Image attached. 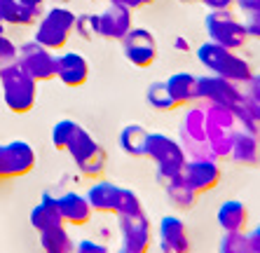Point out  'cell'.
<instances>
[{
  "label": "cell",
  "instance_id": "cell-1",
  "mask_svg": "<svg viewBox=\"0 0 260 253\" xmlns=\"http://www.w3.org/2000/svg\"><path fill=\"white\" fill-rule=\"evenodd\" d=\"M197 61L213 75H220L225 80H232L237 84H246L248 80L253 78V68L239 54V49H230L223 45L206 40L197 47Z\"/></svg>",
  "mask_w": 260,
  "mask_h": 253
},
{
  "label": "cell",
  "instance_id": "cell-2",
  "mask_svg": "<svg viewBox=\"0 0 260 253\" xmlns=\"http://www.w3.org/2000/svg\"><path fill=\"white\" fill-rule=\"evenodd\" d=\"M145 157L152 160V164L157 169L159 183L181 176L183 167L188 162V152L181 145V141L169 136V134H159V132H150L148 145H145Z\"/></svg>",
  "mask_w": 260,
  "mask_h": 253
},
{
  "label": "cell",
  "instance_id": "cell-3",
  "mask_svg": "<svg viewBox=\"0 0 260 253\" xmlns=\"http://www.w3.org/2000/svg\"><path fill=\"white\" fill-rule=\"evenodd\" d=\"M0 89H3V101L12 113L24 115L28 110H33V106H36L38 82L19 66L17 61L0 68Z\"/></svg>",
  "mask_w": 260,
  "mask_h": 253
},
{
  "label": "cell",
  "instance_id": "cell-4",
  "mask_svg": "<svg viewBox=\"0 0 260 253\" xmlns=\"http://www.w3.org/2000/svg\"><path fill=\"white\" fill-rule=\"evenodd\" d=\"M73 28H75V12H71L63 5H54L52 10H47L40 17L33 40L40 42L43 47L56 52V49L68 45V38H71Z\"/></svg>",
  "mask_w": 260,
  "mask_h": 253
},
{
  "label": "cell",
  "instance_id": "cell-5",
  "mask_svg": "<svg viewBox=\"0 0 260 253\" xmlns=\"http://www.w3.org/2000/svg\"><path fill=\"white\" fill-rule=\"evenodd\" d=\"M204 30L206 38L216 45L230 49H242L248 42L246 24L232 14V10H216L204 17Z\"/></svg>",
  "mask_w": 260,
  "mask_h": 253
},
{
  "label": "cell",
  "instance_id": "cell-6",
  "mask_svg": "<svg viewBox=\"0 0 260 253\" xmlns=\"http://www.w3.org/2000/svg\"><path fill=\"white\" fill-rule=\"evenodd\" d=\"M178 141L185 148L188 157H211L206 145V115L204 103L185 106V113L178 124Z\"/></svg>",
  "mask_w": 260,
  "mask_h": 253
},
{
  "label": "cell",
  "instance_id": "cell-7",
  "mask_svg": "<svg viewBox=\"0 0 260 253\" xmlns=\"http://www.w3.org/2000/svg\"><path fill=\"white\" fill-rule=\"evenodd\" d=\"M197 99L204 106H225V108H237L244 103V87L242 84L225 80L220 75H202L197 78Z\"/></svg>",
  "mask_w": 260,
  "mask_h": 253
},
{
  "label": "cell",
  "instance_id": "cell-8",
  "mask_svg": "<svg viewBox=\"0 0 260 253\" xmlns=\"http://www.w3.org/2000/svg\"><path fill=\"white\" fill-rule=\"evenodd\" d=\"M17 64L36 82H47V80L56 78V54L36 40L24 42L17 49Z\"/></svg>",
  "mask_w": 260,
  "mask_h": 253
},
{
  "label": "cell",
  "instance_id": "cell-9",
  "mask_svg": "<svg viewBox=\"0 0 260 253\" xmlns=\"http://www.w3.org/2000/svg\"><path fill=\"white\" fill-rule=\"evenodd\" d=\"M122 52L124 59L136 68H150L159 54V45L157 38L150 28H136L134 26L127 36L122 38Z\"/></svg>",
  "mask_w": 260,
  "mask_h": 253
},
{
  "label": "cell",
  "instance_id": "cell-10",
  "mask_svg": "<svg viewBox=\"0 0 260 253\" xmlns=\"http://www.w3.org/2000/svg\"><path fill=\"white\" fill-rule=\"evenodd\" d=\"M33 167H36V150L26 141L0 143V181L26 176L33 171Z\"/></svg>",
  "mask_w": 260,
  "mask_h": 253
},
{
  "label": "cell",
  "instance_id": "cell-11",
  "mask_svg": "<svg viewBox=\"0 0 260 253\" xmlns=\"http://www.w3.org/2000/svg\"><path fill=\"white\" fill-rule=\"evenodd\" d=\"M134 28V10L108 0L106 10L96 12V36L106 40H122Z\"/></svg>",
  "mask_w": 260,
  "mask_h": 253
},
{
  "label": "cell",
  "instance_id": "cell-12",
  "mask_svg": "<svg viewBox=\"0 0 260 253\" xmlns=\"http://www.w3.org/2000/svg\"><path fill=\"white\" fill-rule=\"evenodd\" d=\"M122 244L117 253H150L152 246V225L150 218L141 213L132 218H117Z\"/></svg>",
  "mask_w": 260,
  "mask_h": 253
},
{
  "label": "cell",
  "instance_id": "cell-13",
  "mask_svg": "<svg viewBox=\"0 0 260 253\" xmlns=\"http://www.w3.org/2000/svg\"><path fill=\"white\" fill-rule=\"evenodd\" d=\"M181 176L188 181V185L192 187L194 193L202 195L213 190L220 183L223 169H220L218 160H213V157H188Z\"/></svg>",
  "mask_w": 260,
  "mask_h": 253
},
{
  "label": "cell",
  "instance_id": "cell-14",
  "mask_svg": "<svg viewBox=\"0 0 260 253\" xmlns=\"http://www.w3.org/2000/svg\"><path fill=\"white\" fill-rule=\"evenodd\" d=\"M159 246L162 253H190V232L185 220L178 216H164L159 220Z\"/></svg>",
  "mask_w": 260,
  "mask_h": 253
},
{
  "label": "cell",
  "instance_id": "cell-15",
  "mask_svg": "<svg viewBox=\"0 0 260 253\" xmlns=\"http://www.w3.org/2000/svg\"><path fill=\"white\" fill-rule=\"evenodd\" d=\"M56 78L66 87H82L89 80V61L78 52H63L56 56Z\"/></svg>",
  "mask_w": 260,
  "mask_h": 253
},
{
  "label": "cell",
  "instance_id": "cell-16",
  "mask_svg": "<svg viewBox=\"0 0 260 253\" xmlns=\"http://www.w3.org/2000/svg\"><path fill=\"white\" fill-rule=\"evenodd\" d=\"M56 204H59L61 211V218L63 223L68 225H87L91 220V206L87 202L85 195H78V193H63L56 197Z\"/></svg>",
  "mask_w": 260,
  "mask_h": 253
},
{
  "label": "cell",
  "instance_id": "cell-17",
  "mask_svg": "<svg viewBox=\"0 0 260 253\" xmlns=\"http://www.w3.org/2000/svg\"><path fill=\"white\" fill-rule=\"evenodd\" d=\"M230 160L235 164H239V167H258L260 164V134L237 129Z\"/></svg>",
  "mask_w": 260,
  "mask_h": 253
},
{
  "label": "cell",
  "instance_id": "cell-18",
  "mask_svg": "<svg viewBox=\"0 0 260 253\" xmlns=\"http://www.w3.org/2000/svg\"><path fill=\"white\" fill-rule=\"evenodd\" d=\"M218 228L223 232H246L248 225V209L239 199H228L216 211Z\"/></svg>",
  "mask_w": 260,
  "mask_h": 253
},
{
  "label": "cell",
  "instance_id": "cell-19",
  "mask_svg": "<svg viewBox=\"0 0 260 253\" xmlns=\"http://www.w3.org/2000/svg\"><path fill=\"white\" fill-rule=\"evenodd\" d=\"M164 84H167V89H169L171 99L176 101L178 108L200 103V99H197V75H192V73H174V75H169V80H164Z\"/></svg>",
  "mask_w": 260,
  "mask_h": 253
},
{
  "label": "cell",
  "instance_id": "cell-20",
  "mask_svg": "<svg viewBox=\"0 0 260 253\" xmlns=\"http://www.w3.org/2000/svg\"><path fill=\"white\" fill-rule=\"evenodd\" d=\"M43 17L40 7H28L19 0H0V19L12 26H36Z\"/></svg>",
  "mask_w": 260,
  "mask_h": 253
},
{
  "label": "cell",
  "instance_id": "cell-21",
  "mask_svg": "<svg viewBox=\"0 0 260 253\" xmlns=\"http://www.w3.org/2000/svg\"><path fill=\"white\" fill-rule=\"evenodd\" d=\"M162 185H164V195H167V202H169V204L174 206L176 211L185 213V211L194 209V204H197L200 195H197L192 187L188 185V181H185L183 176L169 178V181H164Z\"/></svg>",
  "mask_w": 260,
  "mask_h": 253
},
{
  "label": "cell",
  "instance_id": "cell-22",
  "mask_svg": "<svg viewBox=\"0 0 260 253\" xmlns=\"http://www.w3.org/2000/svg\"><path fill=\"white\" fill-rule=\"evenodd\" d=\"M237 129L232 126H218L206 122V145L213 160H230L232 143H235Z\"/></svg>",
  "mask_w": 260,
  "mask_h": 253
},
{
  "label": "cell",
  "instance_id": "cell-23",
  "mask_svg": "<svg viewBox=\"0 0 260 253\" xmlns=\"http://www.w3.org/2000/svg\"><path fill=\"white\" fill-rule=\"evenodd\" d=\"M30 225H33L38 232L49 230V228H56V225H66L63 223V218H61L56 197H52V195H43L40 204H36L33 209H30Z\"/></svg>",
  "mask_w": 260,
  "mask_h": 253
},
{
  "label": "cell",
  "instance_id": "cell-24",
  "mask_svg": "<svg viewBox=\"0 0 260 253\" xmlns=\"http://www.w3.org/2000/svg\"><path fill=\"white\" fill-rule=\"evenodd\" d=\"M150 132L143 124H127L120 132V150L129 157H145V145H148Z\"/></svg>",
  "mask_w": 260,
  "mask_h": 253
},
{
  "label": "cell",
  "instance_id": "cell-25",
  "mask_svg": "<svg viewBox=\"0 0 260 253\" xmlns=\"http://www.w3.org/2000/svg\"><path fill=\"white\" fill-rule=\"evenodd\" d=\"M40 235V248L43 253H75V241L68 235L66 225H56L38 232Z\"/></svg>",
  "mask_w": 260,
  "mask_h": 253
},
{
  "label": "cell",
  "instance_id": "cell-26",
  "mask_svg": "<svg viewBox=\"0 0 260 253\" xmlns=\"http://www.w3.org/2000/svg\"><path fill=\"white\" fill-rule=\"evenodd\" d=\"M115 195H117V185L110 181H99L87 190V202H89L91 211L96 213H113L115 206Z\"/></svg>",
  "mask_w": 260,
  "mask_h": 253
},
{
  "label": "cell",
  "instance_id": "cell-27",
  "mask_svg": "<svg viewBox=\"0 0 260 253\" xmlns=\"http://www.w3.org/2000/svg\"><path fill=\"white\" fill-rule=\"evenodd\" d=\"M96 148H99V143L94 141V136L87 132L85 126L75 124V129H73V134H71V141H68V145H66V152L75 160V164L82 162L85 157H89Z\"/></svg>",
  "mask_w": 260,
  "mask_h": 253
},
{
  "label": "cell",
  "instance_id": "cell-28",
  "mask_svg": "<svg viewBox=\"0 0 260 253\" xmlns=\"http://www.w3.org/2000/svg\"><path fill=\"white\" fill-rule=\"evenodd\" d=\"M113 213H115L117 218L141 216V213H143L141 197L134 193L132 187H120V185H117V195H115V206H113Z\"/></svg>",
  "mask_w": 260,
  "mask_h": 253
},
{
  "label": "cell",
  "instance_id": "cell-29",
  "mask_svg": "<svg viewBox=\"0 0 260 253\" xmlns=\"http://www.w3.org/2000/svg\"><path fill=\"white\" fill-rule=\"evenodd\" d=\"M145 101H148L150 108L159 110V113H171V110L178 108L176 101L171 99V94H169V89H167V84L164 82L148 84V89H145Z\"/></svg>",
  "mask_w": 260,
  "mask_h": 253
},
{
  "label": "cell",
  "instance_id": "cell-30",
  "mask_svg": "<svg viewBox=\"0 0 260 253\" xmlns=\"http://www.w3.org/2000/svg\"><path fill=\"white\" fill-rule=\"evenodd\" d=\"M242 108L260 124V73L258 75L253 73V78L244 84V103H242Z\"/></svg>",
  "mask_w": 260,
  "mask_h": 253
},
{
  "label": "cell",
  "instance_id": "cell-31",
  "mask_svg": "<svg viewBox=\"0 0 260 253\" xmlns=\"http://www.w3.org/2000/svg\"><path fill=\"white\" fill-rule=\"evenodd\" d=\"M106 164H108V155H106V150L99 145L89 157H85L82 162H78V169H80V174L89 176V178H99V176H103V171H106Z\"/></svg>",
  "mask_w": 260,
  "mask_h": 253
},
{
  "label": "cell",
  "instance_id": "cell-32",
  "mask_svg": "<svg viewBox=\"0 0 260 253\" xmlns=\"http://www.w3.org/2000/svg\"><path fill=\"white\" fill-rule=\"evenodd\" d=\"M218 253H251L246 232H225L218 244Z\"/></svg>",
  "mask_w": 260,
  "mask_h": 253
},
{
  "label": "cell",
  "instance_id": "cell-33",
  "mask_svg": "<svg viewBox=\"0 0 260 253\" xmlns=\"http://www.w3.org/2000/svg\"><path fill=\"white\" fill-rule=\"evenodd\" d=\"M75 124H78V122H73V120H61L54 124V129H52V143H54L56 150H66Z\"/></svg>",
  "mask_w": 260,
  "mask_h": 253
},
{
  "label": "cell",
  "instance_id": "cell-34",
  "mask_svg": "<svg viewBox=\"0 0 260 253\" xmlns=\"http://www.w3.org/2000/svg\"><path fill=\"white\" fill-rule=\"evenodd\" d=\"M75 36L82 40H94L96 38V14H80L75 17Z\"/></svg>",
  "mask_w": 260,
  "mask_h": 253
},
{
  "label": "cell",
  "instance_id": "cell-35",
  "mask_svg": "<svg viewBox=\"0 0 260 253\" xmlns=\"http://www.w3.org/2000/svg\"><path fill=\"white\" fill-rule=\"evenodd\" d=\"M17 61V47L12 40H7L5 36H0V68L10 66Z\"/></svg>",
  "mask_w": 260,
  "mask_h": 253
},
{
  "label": "cell",
  "instance_id": "cell-36",
  "mask_svg": "<svg viewBox=\"0 0 260 253\" xmlns=\"http://www.w3.org/2000/svg\"><path fill=\"white\" fill-rule=\"evenodd\" d=\"M75 253H110V248L101 241H94V239H82L75 244Z\"/></svg>",
  "mask_w": 260,
  "mask_h": 253
},
{
  "label": "cell",
  "instance_id": "cell-37",
  "mask_svg": "<svg viewBox=\"0 0 260 253\" xmlns=\"http://www.w3.org/2000/svg\"><path fill=\"white\" fill-rule=\"evenodd\" d=\"M209 10V12H216V10H232L237 0H197Z\"/></svg>",
  "mask_w": 260,
  "mask_h": 253
},
{
  "label": "cell",
  "instance_id": "cell-38",
  "mask_svg": "<svg viewBox=\"0 0 260 253\" xmlns=\"http://www.w3.org/2000/svg\"><path fill=\"white\" fill-rule=\"evenodd\" d=\"M235 7H239L246 17H253V14H260V0H237Z\"/></svg>",
  "mask_w": 260,
  "mask_h": 253
},
{
  "label": "cell",
  "instance_id": "cell-39",
  "mask_svg": "<svg viewBox=\"0 0 260 253\" xmlns=\"http://www.w3.org/2000/svg\"><path fill=\"white\" fill-rule=\"evenodd\" d=\"M246 33L248 38H255V40H260V14H253V17H246Z\"/></svg>",
  "mask_w": 260,
  "mask_h": 253
},
{
  "label": "cell",
  "instance_id": "cell-40",
  "mask_svg": "<svg viewBox=\"0 0 260 253\" xmlns=\"http://www.w3.org/2000/svg\"><path fill=\"white\" fill-rule=\"evenodd\" d=\"M246 237H248V248H251V253H260V225H255L253 230H248Z\"/></svg>",
  "mask_w": 260,
  "mask_h": 253
},
{
  "label": "cell",
  "instance_id": "cell-41",
  "mask_svg": "<svg viewBox=\"0 0 260 253\" xmlns=\"http://www.w3.org/2000/svg\"><path fill=\"white\" fill-rule=\"evenodd\" d=\"M174 49L176 52H181V54H185V52H190L192 47H190V40L185 36H176L174 38Z\"/></svg>",
  "mask_w": 260,
  "mask_h": 253
},
{
  "label": "cell",
  "instance_id": "cell-42",
  "mask_svg": "<svg viewBox=\"0 0 260 253\" xmlns=\"http://www.w3.org/2000/svg\"><path fill=\"white\" fill-rule=\"evenodd\" d=\"M115 3L129 7V10H141V7H145V5H152L155 0H115Z\"/></svg>",
  "mask_w": 260,
  "mask_h": 253
},
{
  "label": "cell",
  "instance_id": "cell-43",
  "mask_svg": "<svg viewBox=\"0 0 260 253\" xmlns=\"http://www.w3.org/2000/svg\"><path fill=\"white\" fill-rule=\"evenodd\" d=\"M19 3H24V5H28V7H43L45 0H19Z\"/></svg>",
  "mask_w": 260,
  "mask_h": 253
},
{
  "label": "cell",
  "instance_id": "cell-44",
  "mask_svg": "<svg viewBox=\"0 0 260 253\" xmlns=\"http://www.w3.org/2000/svg\"><path fill=\"white\" fill-rule=\"evenodd\" d=\"M178 3H183V5H190V3H197V0H178Z\"/></svg>",
  "mask_w": 260,
  "mask_h": 253
},
{
  "label": "cell",
  "instance_id": "cell-45",
  "mask_svg": "<svg viewBox=\"0 0 260 253\" xmlns=\"http://www.w3.org/2000/svg\"><path fill=\"white\" fill-rule=\"evenodd\" d=\"M56 5H63V3H68V0H54Z\"/></svg>",
  "mask_w": 260,
  "mask_h": 253
},
{
  "label": "cell",
  "instance_id": "cell-46",
  "mask_svg": "<svg viewBox=\"0 0 260 253\" xmlns=\"http://www.w3.org/2000/svg\"><path fill=\"white\" fill-rule=\"evenodd\" d=\"M3 26H5V24H3V21H0V36H3V30H5V28H3Z\"/></svg>",
  "mask_w": 260,
  "mask_h": 253
},
{
  "label": "cell",
  "instance_id": "cell-47",
  "mask_svg": "<svg viewBox=\"0 0 260 253\" xmlns=\"http://www.w3.org/2000/svg\"><path fill=\"white\" fill-rule=\"evenodd\" d=\"M0 21H3V19H0Z\"/></svg>",
  "mask_w": 260,
  "mask_h": 253
}]
</instances>
